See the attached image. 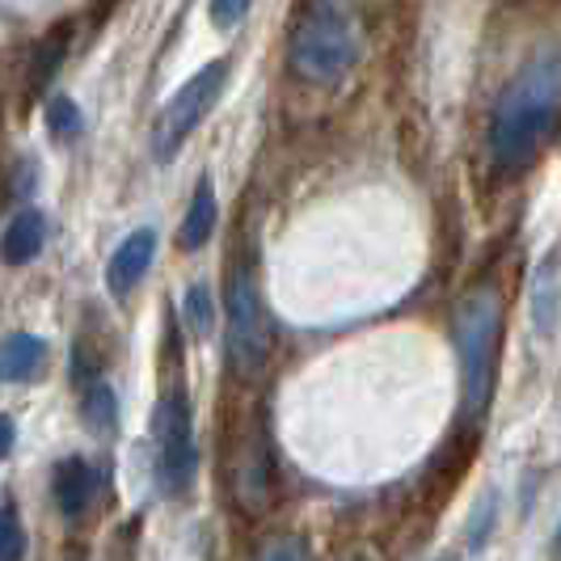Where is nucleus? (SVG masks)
I'll use <instances>...</instances> for the list:
<instances>
[{"label": "nucleus", "instance_id": "obj_1", "mask_svg": "<svg viewBox=\"0 0 561 561\" xmlns=\"http://www.w3.org/2000/svg\"><path fill=\"white\" fill-rule=\"evenodd\" d=\"M561 127V56L524 64L494 102L490 161L499 173H524Z\"/></svg>", "mask_w": 561, "mask_h": 561}, {"label": "nucleus", "instance_id": "obj_2", "mask_svg": "<svg viewBox=\"0 0 561 561\" xmlns=\"http://www.w3.org/2000/svg\"><path fill=\"white\" fill-rule=\"evenodd\" d=\"M456 346H460V393L465 419L478 422L494 397L499 346H503V300L494 287H478L456 312Z\"/></svg>", "mask_w": 561, "mask_h": 561}, {"label": "nucleus", "instance_id": "obj_3", "mask_svg": "<svg viewBox=\"0 0 561 561\" xmlns=\"http://www.w3.org/2000/svg\"><path fill=\"white\" fill-rule=\"evenodd\" d=\"M291 72L309 84H337L355 68V30L337 0H305L291 43Z\"/></svg>", "mask_w": 561, "mask_h": 561}, {"label": "nucleus", "instance_id": "obj_4", "mask_svg": "<svg viewBox=\"0 0 561 561\" xmlns=\"http://www.w3.org/2000/svg\"><path fill=\"white\" fill-rule=\"evenodd\" d=\"M228 355L237 371H262L266 359H271V321H266V309H262V287H257V275H253V262L241 257L232 271H228Z\"/></svg>", "mask_w": 561, "mask_h": 561}, {"label": "nucleus", "instance_id": "obj_5", "mask_svg": "<svg viewBox=\"0 0 561 561\" xmlns=\"http://www.w3.org/2000/svg\"><path fill=\"white\" fill-rule=\"evenodd\" d=\"M228 72H232V59H216V64L198 68L195 77L169 98V106L161 111L157 127H152V157H157L161 165L182 152V144L195 136V127L211 114V106L220 102Z\"/></svg>", "mask_w": 561, "mask_h": 561}, {"label": "nucleus", "instance_id": "obj_6", "mask_svg": "<svg viewBox=\"0 0 561 561\" xmlns=\"http://www.w3.org/2000/svg\"><path fill=\"white\" fill-rule=\"evenodd\" d=\"M157 481L165 494H182L191 481H195V419H191V401H186V389L173 385L165 389L161 405H157Z\"/></svg>", "mask_w": 561, "mask_h": 561}, {"label": "nucleus", "instance_id": "obj_7", "mask_svg": "<svg viewBox=\"0 0 561 561\" xmlns=\"http://www.w3.org/2000/svg\"><path fill=\"white\" fill-rule=\"evenodd\" d=\"M237 503L250 515H262L275 506V465H271V444L262 431H253L250 439L237 448Z\"/></svg>", "mask_w": 561, "mask_h": 561}, {"label": "nucleus", "instance_id": "obj_8", "mask_svg": "<svg viewBox=\"0 0 561 561\" xmlns=\"http://www.w3.org/2000/svg\"><path fill=\"white\" fill-rule=\"evenodd\" d=\"M98 494V469L84 460V456H68L56 465V478H51V499H56L59 515L64 519H81L89 503Z\"/></svg>", "mask_w": 561, "mask_h": 561}, {"label": "nucleus", "instance_id": "obj_9", "mask_svg": "<svg viewBox=\"0 0 561 561\" xmlns=\"http://www.w3.org/2000/svg\"><path fill=\"white\" fill-rule=\"evenodd\" d=\"M152 257H157V232H152V228L131 232V237L114 250L111 266H106V283H111V291L118 296V300H123V296H131V287L148 275Z\"/></svg>", "mask_w": 561, "mask_h": 561}, {"label": "nucleus", "instance_id": "obj_10", "mask_svg": "<svg viewBox=\"0 0 561 561\" xmlns=\"http://www.w3.org/2000/svg\"><path fill=\"white\" fill-rule=\"evenodd\" d=\"M68 47H72V26H68V22H59V26H51V34L38 38V47H34V56H30V77H26L30 102L56 81V72H59V64H64V56H68Z\"/></svg>", "mask_w": 561, "mask_h": 561}, {"label": "nucleus", "instance_id": "obj_11", "mask_svg": "<svg viewBox=\"0 0 561 561\" xmlns=\"http://www.w3.org/2000/svg\"><path fill=\"white\" fill-rule=\"evenodd\" d=\"M43 245H47V220H43V211H34V207L18 211L9 220V228H4V262L9 266H26V262H34L43 253Z\"/></svg>", "mask_w": 561, "mask_h": 561}, {"label": "nucleus", "instance_id": "obj_12", "mask_svg": "<svg viewBox=\"0 0 561 561\" xmlns=\"http://www.w3.org/2000/svg\"><path fill=\"white\" fill-rule=\"evenodd\" d=\"M216 220H220L216 186H211V178H203V182L195 186L191 207H186V220H182V228H178V245H182V250H198V245H207V241H211V232H216Z\"/></svg>", "mask_w": 561, "mask_h": 561}, {"label": "nucleus", "instance_id": "obj_13", "mask_svg": "<svg viewBox=\"0 0 561 561\" xmlns=\"http://www.w3.org/2000/svg\"><path fill=\"white\" fill-rule=\"evenodd\" d=\"M47 367V342L38 334L4 337V380H34Z\"/></svg>", "mask_w": 561, "mask_h": 561}, {"label": "nucleus", "instance_id": "obj_14", "mask_svg": "<svg viewBox=\"0 0 561 561\" xmlns=\"http://www.w3.org/2000/svg\"><path fill=\"white\" fill-rule=\"evenodd\" d=\"M47 127H51V136H56L59 144L77 140V136H81V127H84L81 106H77L68 93H56V98L47 102Z\"/></svg>", "mask_w": 561, "mask_h": 561}, {"label": "nucleus", "instance_id": "obj_15", "mask_svg": "<svg viewBox=\"0 0 561 561\" xmlns=\"http://www.w3.org/2000/svg\"><path fill=\"white\" fill-rule=\"evenodd\" d=\"M0 553H4V561L26 558V533H22V515H18L13 499L0 503Z\"/></svg>", "mask_w": 561, "mask_h": 561}, {"label": "nucleus", "instance_id": "obj_16", "mask_svg": "<svg viewBox=\"0 0 561 561\" xmlns=\"http://www.w3.org/2000/svg\"><path fill=\"white\" fill-rule=\"evenodd\" d=\"M84 422L93 426V431H114V422H118V405H114V393L106 385H89V393H84Z\"/></svg>", "mask_w": 561, "mask_h": 561}, {"label": "nucleus", "instance_id": "obj_17", "mask_svg": "<svg viewBox=\"0 0 561 561\" xmlns=\"http://www.w3.org/2000/svg\"><path fill=\"white\" fill-rule=\"evenodd\" d=\"M186 325H191V334H211V325H216L211 296H207V287H198V283L186 291Z\"/></svg>", "mask_w": 561, "mask_h": 561}, {"label": "nucleus", "instance_id": "obj_18", "mask_svg": "<svg viewBox=\"0 0 561 561\" xmlns=\"http://www.w3.org/2000/svg\"><path fill=\"white\" fill-rule=\"evenodd\" d=\"M250 9H253V0H211V22L220 30H232L245 22Z\"/></svg>", "mask_w": 561, "mask_h": 561}, {"label": "nucleus", "instance_id": "obj_19", "mask_svg": "<svg viewBox=\"0 0 561 561\" xmlns=\"http://www.w3.org/2000/svg\"><path fill=\"white\" fill-rule=\"evenodd\" d=\"M30 191H34V165L22 157L13 161V173H9V198H26Z\"/></svg>", "mask_w": 561, "mask_h": 561}, {"label": "nucleus", "instance_id": "obj_20", "mask_svg": "<svg viewBox=\"0 0 561 561\" xmlns=\"http://www.w3.org/2000/svg\"><path fill=\"white\" fill-rule=\"evenodd\" d=\"M262 553H266V558H300V553H309V545H305V540H291V545H266Z\"/></svg>", "mask_w": 561, "mask_h": 561}, {"label": "nucleus", "instance_id": "obj_21", "mask_svg": "<svg viewBox=\"0 0 561 561\" xmlns=\"http://www.w3.org/2000/svg\"><path fill=\"white\" fill-rule=\"evenodd\" d=\"M13 439H18V422L4 414V419H0V451H4V456L13 451Z\"/></svg>", "mask_w": 561, "mask_h": 561}, {"label": "nucleus", "instance_id": "obj_22", "mask_svg": "<svg viewBox=\"0 0 561 561\" xmlns=\"http://www.w3.org/2000/svg\"><path fill=\"white\" fill-rule=\"evenodd\" d=\"M553 549H558V558H561V528H558V545H553Z\"/></svg>", "mask_w": 561, "mask_h": 561}]
</instances>
